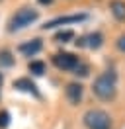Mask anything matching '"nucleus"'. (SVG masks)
<instances>
[{
	"mask_svg": "<svg viewBox=\"0 0 125 129\" xmlns=\"http://www.w3.org/2000/svg\"><path fill=\"white\" fill-rule=\"evenodd\" d=\"M14 88H16V90H20V92L33 94L35 98H39V90H37V86H35V84H33L29 78H18V80H14Z\"/></svg>",
	"mask_w": 125,
	"mask_h": 129,
	"instance_id": "nucleus-9",
	"label": "nucleus"
},
{
	"mask_svg": "<svg viewBox=\"0 0 125 129\" xmlns=\"http://www.w3.org/2000/svg\"><path fill=\"white\" fill-rule=\"evenodd\" d=\"M27 69H29V73L41 76V74L45 73V63H43V61H31V63L27 64Z\"/></svg>",
	"mask_w": 125,
	"mask_h": 129,
	"instance_id": "nucleus-12",
	"label": "nucleus"
},
{
	"mask_svg": "<svg viewBox=\"0 0 125 129\" xmlns=\"http://www.w3.org/2000/svg\"><path fill=\"white\" fill-rule=\"evenodd\" d=\"M2 82H4V76H2V73H0V88H2Z\"/></svg>",
	"mask_w": 125,
	"mask_h": 129,
	"instance_id": "nucleus-18",
	"label": "nucleus"
},
{
	"mask_svg": "<svg viewBox=\"0 0 125 129\" xmlns=\"http://www.w3.org/2000/svg\"><path fill=\"white\" fill-rule=\"evenodd\" d=\"M88 73H90V69H88V64H84L82 61H80V64L72 71V74H76V76H88Z\"/></svg>",
	"mask_w": 125,
	"mask_h": 129,
	"instance_id": "nucleus-14",
	"label": "nucleus"
},
{
	"mask_svg": "<svg viewBox=\"0 0 125 129\" xmlns=\"http://www.w3.org/2000/svg\"><path fill=\"white\" fill-rule=\"evenodd\" d=\"M92 90L94 94L104 100V102H109V100H113L117 94V74L113 71H106V73H102L92 84Z\"/></svg>",
	"mask_w": 125,
	"mask_h": 129,
	"instance_id": "nucleus-1",
	"label": "nucleus"
},
{
	"mask_svg": "<svg viewBox=\"0 0 125 129\" xmlns=\"http://www.w3.org/2000/svg\"><path fill=\"white\" fill-rule=\"evenodd\" d=\"M86 14H72V16H59L55 18V20H49L45 25H43V29H53L57 25H65V24H78V22H84L86 20Z\"/></svg>",
	"mask_w": 125,
	"mask_h": 129,
	"instance_id": "nucleus-5",
	"label": "nucleus"
},
{
	"mask_svg": "<svg viewBox=\"0 0 125 129\" xmlns=\"http://www.w3.org/2000/svg\"><path fill=\"white\" fill-rule=\"evenodd\" d=\"M53 64L61 71H74L78 64H80V59L72 53H55L53 55Z\"/></svg>",
	"mask_w": 125,
	"mask_h": 129,
	"instance_id": "nucleus-4",
	"label": "nucleus"
},
{
	"mask_svg": "<svg viewBox=\"0 0 125 129\" xmlns=\"http://www.w3.org/2000/svg\"><path fill=\"white\" fill-rule=\"evenodd\" d=\"M10 125V113L6 110H0V129H6Z\"/></svg>",
	"mask_w": 125,
	"mask_h": 129,
	"instance_id": "nucleus-15",
	"label": "nucleus"
},
{
	"mask_svg": "<svg viewBox=\"0 0 125 129\" xmlns=\"http://www.w3.org/2000/svg\"><path fill=\"white\" fill-rule=\"evenodd\" d=\"M12 64H14V57H12V53H10L8 49L0 51V69H6V67H12Z\"/></svg>",
	"mask_w": 125,
	"mask_h": 129,
	"instance_id": "nucleus-11",
	"label": "nucleus"
},
{
	"mask_svg": "<svg viewBox=\"0 0 125 129\" xmlns=\"http://www.w3.org/2000/svg\"><path fill=\"white\" fill-rule=\"evenodd\" d=\"M37 18H39V12H37L35 8H29V6L20 8L14 16L10 18V22H8V31H18V29H23V27L31 25L35 20H37Z\"/></svg>",
	"mask_w": 125,
	"mask_h": 129,
	"instance_id": "nucleus-2",
	"label": "nucleus"
},
{
	"mask_svg": "<svg viewBox=\"0 0 125 129\" xmlns=\"http://www.w3.org/2000/svg\"><path fill=\"white\" fill-rule=\"evenodd\" d=\"M39 4H43V6H47V4H51V2H53V0H37Z\"/></svg>",
	"mask_w": 125,
	"mask_h": 129,
	"instance_id": "nucleus-17",
	"label": "nucleus"
},
{
	"mask_svg": "<svg viewBox=\"0 0 125 129\" xmlns=\"http://www.w3.org/2000/svg\"><path fill=\"white\" fill-rule=\"evenodd\" d=\"M74 37V33L70 31V29H65V31H59L57 35H55V41H59V43H67L69 39H72Z\"/></svg>",
	"mask_w": 125,
	"mask_h": 129,
	"instance_id": "nucleus-13",
	"label": "nucleus"
},
{
	"mask_svg": "<svg viewBox=\"0 0 125 129\" xmlns=\"http://www.w3.org/2000/svg\"><path fill=\"white\" fill-rule=\"evenodd\" d=\"M41 47H43V43H41V39H31V41H25V43H22L20 47H18V51L22 53V55L25 57H33V55H37L39 51H41Z\"/></svg>",
	"mask_w": 125,
	"mask_h": 129,
	"instance_id": "nucleus-8",
	"label": "nucleus"
},
{
	"mask_svg": "<svg viewBox=\"0 0 125 129\" xmlns=\"http://www.w3.org/2000/svg\"><path fill=\"white\" fill-rule=\"evenodd\" d=\"M84 125L88 129H111V117L104 110H88L84 113Z\"/></svg>",
	"mask_w": 125,
	"mask_h": 129,
	"instance_id": "nucleus-3",
	"label": "nucleus"
},
{
	"mask_svg": "<svg viewBox=\"0 0 125 129\" xmlns=\"http://www.w3.org/2000/svg\"><path fill=\"white\" fill-rule=\"evenodd\" d=\"M102 43H104V35L98 33V31L88 33V35H84V37H80V39L76 41V45H80V47H88V49H100Z\"/></svg>",
	"mask_w": 125,
	"mask_h": 129,
	"instance_id": "nucleus-6",
	"label": "nucleus"
},
{
	"mask_svg": "<svg viewBox=\"0 0 125 129\" xmlns=\"http://www.w3.org/2000/svg\"><path fill=\"white\" fill-rule=\"evenodd\" d=\"M109 10L117 22H125V2L123 0H111L109 2Z\"/></svg>",
	"mask_w": 125,
	"mask_h": 129,
	"instance_id": "nucleus-10",
	"label": "nucleus"
},
{
	"mask_svg": "<svg viewBox=\"0 0 125 129\" xmlns=\"http://www.w3.org/2000/svg\"><path fill=\"white\" fill-rule=\"evenodd\" d=\"M0 2H2V0H0Z\"/></svg>",
	"mask_w": 125,
	"mask_h": 129,
	"instance_id": "nucleus-19",
	"label": "nucleus"
},
{
	"mask_svg": "<svg viewBox=\"0 0 125 129\" xmlns=\"http://www.w3.org/2000/svg\"><path fill=\"white\" fill-rule=\"evenodd\" d=\"M65 92H67V98H69L70 104H80L82 94H84V86L80 82H70V84H67Z\"/></svg>",
	"mask_w": 125,
	"mask_h": 129,
	"instance_id": "nucleus-7",
	"label": "nucleus"
},
{
	"mask_svg": "<svg viewBox=\"0 0 125 129\" xmlns=\"http://www.w3.org/2000/svg\"><path fill=\"white\" fill-rule=\"evenodd\" d=\"M115 47L121 51V53H125V33H121L119 37H117V41H115Z\"/></svg>",
	"mask_w": 125,
	"mask_h": 129,
	"instance_id": "nucleus-16",
	"label": "nucleus"
}]
</instances>
